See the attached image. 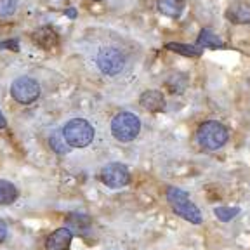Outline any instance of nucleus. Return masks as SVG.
Returning a JSON list of instances; mask_svg holds the SVG:
<instances>
[{
  "label": "nucleus",
  "mask_w": 250,
  "mask_h": 250,
  "mask_svg": "<svg viewBox=\"0 0 250 250\" xmlns=\"http://www.w3.org/2000/svg\"><path fill=\"white\" fill-rule=\"evenodd\" d=\"M7 234H9L7 223H5L4 219H0V243H4L7 240Z\"/></svg>",
  "instance_id": "obj_20"
},
{
  "label": "nucleus",
  "mask_w": 250,
  "mask_h": 250,
  "mask_svg": "<svg viewBox=\"0 0 250 250\" xmlns=\"http://www.w3.org/2000/svg\"><path fill=\"white\" fill-rule=\"evenodd\" d=\"M18 188L11 181L0 179V205H11L18 200Z\"/></svg>",
  "instance_id": "obj_13"
},
{
  "label": "nucleus",
  "mask_w": 250,
  "mask_h": 250,
  "mask_svg": "<svg viewBox=\"0 0 250 250\" xmlns=\"http://www.w3.org/2000/svg\"><path fill=\"white\" fill-rule=\"evenodd\" d=\"M141 106L149 113H158L165 109V98L160 90H146L139 98Z\"/></svg>",
  "instance_id": "obj_9"
},
{
  "label": "nucleus",
  "mask_w": 250,
  "mask_h": 250,
  "mask_svg": "<svg viewBox=\"0 0 250 250\" xmlns=\"http://www.w3.org/2000/svg\"><path fill=\"white\" fill-rule=\"evenodd\" d=\"M186 7V0H158L156 9L167 18H179Z\"/></svg>",
  "instance_id": "obj_11"
},
{
  "label": "nucleus",
  "mask_w": 250,
  "mask_h": 250,
  "mask_svg": "<svg viewBox=\"0 0 250 250\" xmlns=\"http://www.w3.org/2000/svg\"><path fill=\"white\" fill-rule=\"evenodd\" d=\"M167 49L172 52H177L181 56H186V58H200L203 54V49L198 45H189V43H179V42H172L167 43Z\"/></svg>",
  "instance_id": "obj_14"
},
{
  "label": "nucleus",
  "mask_w": 250,
  "mask_h": 250,
  "mask_svg": "<svg viewBox=\"0 0 250 250\" xmlns=\"http://www.w3.org/2000/svg\"><path fill=\"white\" fill-rule=\"evenodd\" d=\"M11 96L20 104H31L40 98V83L31 77L16 78L11 85Z\"/></svg>",
  "instance_id": "obj_6"
},
{
  "label": "nucleus",
  "mask_w": 250,
  "mask_h": 250,
  "mask_svg": "<svg viewBox=\"0 0 250 250\" xmlns=\"http://www.w3.org/2000/svg\"><path fill=\"white\" fill-rule=\"evenodd\" d=\"M33 42L43 49H52L58 43V35L49 26H42L33 33Z\"/></svg>",
  "instance_id": "obj_12"
},
{
  "label": "nucleus",
  "mask_w": 250,
  "mask_h": 250,
  "mask_svg": "<svg viewBox=\"0 0 250 250\" xmlns=\"http://www.w3.org/2000/svg\"><path fill=\"white\" fill-rule=\"evenodd\" d=\"M7 127V120H5L4 113H2V109H0V129H5Z\"/></svg>",
  "instance_id": "obj_21"
},
{
  "label": "nucleus",
  "mask_w": 250,
  "mask_h": 250,
  "mask_svg": "<svg viewBox=\"0 0 250 250\" xmlns=\"http://www.w3.org/2000/svg\"><path fill=\"white\" fill-rule=\"evenodd\" d=\"M195 139L202 149H205V151H215V149H221L228 143L229 132H228L226 125H223L221 122L207 120L198 127Z\"/></svg>",
  "instance_id": "obj_1"
},
{
  "label": "nucleus",
  "mask_w": 250,
  "mask_h": 250,
  "mask_svg": "<svg viewBox=\"0 0 250 250\" xmlns=\"http://www.w3.org/2000/svg\"><path fill=\"white\" fill-rule=\"evenodd\" d=\"M214 214L219 221H223V223H229L231 219L236 217V215L240 214V208L238 207H217L214 210Z\"/></svg>",
  "instance_id": "obj_17"
},
{
  "label": "nucleus",
  "mask_w": 250,
  "mask_h": 250,
  "mask_svg": "<svg viewBox=\"0 0 250 250\" xmlns=\"http://www.w3.org/2000/svg\"><path fill=\"white\" fill-rule=\"evenodd\" d=\"M96 66L104 77H117L127 66V56L115 45L101 47L96 54Z\"/></svg>",
  "instance_id": "obj_3"
},
{
  "label": "nucleus",
  "mask_w": 250,
  "mask_h": 250,
  "mask_svg": "<svg viewBox=\"0 0 250 250\" xmlns=\"http://www.w3.org/2000/svg\"><path fill=\"white\" fill-rule=\"evenodd\" d=\"M71 242H73V231L68 228H59L47 236L45 250H70Z\"/></svg>",
  "instance_id": "obj_8"
},
{
  "label": "nucleus",
  "mask_w": 250,
  "mask_h": 250,
  "mask_svg": "<svg viewBox=\"0 0 250 250\" xmlns=\"http://www.w3.org/2000/svg\"><path fill=\"white\" fill-rule=\"evenodd\" d=\"M228 21L233 24H249L250 23V7L247 4H233L226 11Z\"/></svg>",
  "instance_id": "obj_10"
},
{
  "label": "nucleus",
  "mask_w": 250,
  "mask_h": 250,
  "mask_svg": "<svg viewBox=\"0 0 250 250\" xmlns=\"http://www.w3.org/2000/svg\"><path fill=\"white\" fill-rule=\"evenodd\" d=\"M111 134L117 141L120 143H130L134 141L141 132V120L137 115L130 113V111H120L111 118L109 124Z\"/></svg>",
  "instance_id": "obj_5"
},
{
  "label": "nucleus",
  "mask_w": 250,
  "mask_h": 250,
  "mask_svg": "<svg viewBox=\"0 0 250 250\" xmlns=\"http://www.w3.org/2000/svg\"><path fill=\"white\" fill-rule=\"evenodd\" d=\"M167 85H168V89H170L172 92L179 94V92H183V90L186 89V78L181 77V75H176V77H172L170 80H168Z\"/></svg>",
  "instance_id": "obj_19"
},
{
  "label": "nucleus",
  "mask_w": 250,
  "mask_h": 250,
  "mask_svg": "<svg viewBox=\"0 0 250 250\" xmlns=\"http://www.w3.org/2000/svg\"><path fill=\"white\" fill-rule=\"evenodd\" d=\"M94 2H101V0H94Z\"/></svg>",
  "instance_id": "obj_22"
},
{
  "label": "nucleus",
  "mask_w": 250,
  "mask_h": 250,
  "mask_svg": "<svg viewBox=\"0 0 250 250\" xmlns=\"http://www.w3.org/2000/svg\"><path fill=\"white\" fill-rule=\"evenodd\" d=\"M49 148H51L56 155H66V153H70V146L66 145L62 134L58 132V130L51 132V136H49Z\"/></svg>",
  "instance_id": "obj_16"
},
{
  "label": "nucleus",
  "mask_w": 250,
  "mask_h": 250,
  "mask_svg": "<svg viewBox=\"0 0 250 250\" xmlns=\"http://www.w3.org/2000/svg\"><path fill=\"white\" fill-rule=\"evenodd\" d=\"M130 179H132L130 170L120 162H111V164L104 165L99 172V181L111 189H120V188L127 186Z\"/></svg>",
  "instance_id": "obj_7"
},
{
  "label": "nucleus",
  "mask_w": 250,
  "mask_h": 250,
  "mask_svg": "<svg viewBox=\"0 0 250 250\" xmlns=\"http://www.w3.org/2000/svg\"><path fill=\"white\" fill-rule=\"evenodd\" d=\"M18 9V0H0V18H11Z\"/></svg>",
  "instance_id": "obj_18"
},
{
  "label": "nucleus",
  "mask_w": 250,
  "mask_h": 250,
  "mask_svg": "<svg viewBox=\"0 0 250 250\" xmlns=\"http://www.w3.org/2000/svg\"><path fill=\"white\" fill-rule=\"evenodd\" d=\"M62 137L70 148H87L94 141V127L83 118H71L62 125Z\"/></svg>",
  "instance_id": "obj_2"
},
{
  "label": "nucleus",
  "mask_w": 250,
  "mask_h": 250,
  "mask_svg": "<svg viewBox=\"0 0 250 250\" xmlns=\"http://www.w3.org/2000/svg\"><path fill=\"white\" fill-rule=\"evenodd\" d=\"M196 45L198 47H208V49H219V47H224V42L219 37H215L212 31H208L207 28H203L200 31L198 40H196Z\"/></svg>",
  "instance_id": "obj_15"
},
{
  "label": "nucleus",
  "mask_w": 250,
  "mask_h": 250,
  "mask_svg": "<svg viewBox=\"0 0 250 250\" xmlns=\"http://www.w3.org/2000/svg\"><path fill=\"white\" fill-rule=\"evenodd\" d=\"M167 200L170 202L172 208L177 215H181L183 219H186L188 223L191 224H202L203 217L200 208L196 207L195 203L189 200V195H188L184 189H179V188H167Z\"/></svg>",
  "instance_id": "obj_4"
}]
</instances>
